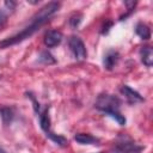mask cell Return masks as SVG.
<instances>
[{
    "label": "cell",
    "instance_id": "8",
    "mask_svg": "<svg viewBox=\"0 0 153 153\" xmlns=\"http://www.w3.org/2000/svg\"><path fill=\"white\" fill-rule=\"evenodd\" d=\"M74 140L80 145H99V139L86 133H78L74 135Z\"/></svg>",
    "mask_w": 153,
    "mask_h": 153
},
{
    "label": "cell",
    "instance_id": "17",
    "mask_svg": "<svg viewBox=\"0 0 153 153\" xmlns=\"http://www.w3.org/2000/svg\"><path fill=\"white\" fill-rule=\"evenodd\" d=\"M6 23H7V13L5 10H0V29H2Z\"/></svg>",
    "mask_w": 153,
    "mask_h": 153
},
{
    "label": "cell",
    "instance_id": "19",
    "mask_svg": "<svg viewBox=\"0 0 153 153\" xmlns=\"http://www.w3.org/2000/svg\"><path fill=\"white\" fill-rule=\"evenodd\" d=\"M100 153H103V152H100Z\"/></svg>",
    "mask_w": 153,
    "mask_h": 153
},
{
    "label": "cell",
    "instance_id": "9",
    "mask_svg": "<svg viewBox=\"0 0 153 153\" xmlns=\"http://www.w3.org/2000/svg\"><path fill=\"white\" fill-rule=\"evenodd\" d=\"M140 56H141V62L146 67H152V65H153V49L149 45L141 48Z\"/></svg>",
    "mask_w": 153,
    "mask_h": 153
},
{
    "label": "cell",
    "instance_id": "7",
    "mask_svg": "<svg viewBox=\"0 0 153 153\" xmlns=\"http://www.w3.org/2000/svg\"><path fill=\"white\" fill-rule=\"evenodd\" d=\"M118 60H120V54L116 50H108L106 54L104 55V59H103L104 68L108 71L114 69V67L117 65Z\"/></svg>",
    "mask_w": 153,
    "mask_h": 153
},
{
    "label": "cell",
    "instance_id": "4",
    "mask_svg": "<svg viewBox=\"0 0 153 153\" xmlns=\"http://www.w3.org/2000/svg\"><path fill=\"white\" fill-rule=\"evenodd\" d=\"M68 45L71 51L73 53L75 60L78 61H84L87 57V51H86V47L82 42V39L78 36H71L68 39Z\"/></svg>",
    "mask_w": 153,
    "mask_h": 153
},
{
    "label": "cell",
    "instance_id": "15",
    "mask_svg": "<svg viewBox=\"0 0 153 153\" xmlns=\"http://www.w3.org/2000/svg\"><path fill=\"white\" fill-rule=\"evenodd\" d=\"M80 22H81V14H79V13L72 16L71 19H69V24H71L72 27H76L80 24Z\"/></svg>",
    "mask_w": 153,
    "mask_h": 153
},
{
    "label": "cell",
    "instance_id": "14",
    "mask_svg": "<svg viewBox=\"0 0 153 153\" xmlns=\"http://www.w3.org/2000/svg\"><path fill=\"white\" fill-rule=\"evenodd\" d=\"M39 62H42L43 65H54L56 62V60L54 59V56L49 51L44 50L39 55Z\"/></svg>",
    "mask_w": 153,
    "mask_h": 153
},
{
    "label": "cell",
    "instance_id": "6",
    "mask_svg": "<svg viewBox=\"0 0 153 153\" xmlns=\"http://www.w3.org/2000/svg\"><path fill=\"white\" fill-rule=\"evenodd\" d=\"M121 93L127 98V100L130 104H136V103H142L143 102V97L135 90H133L130 86L128 85H123L121 87Z\"/></svg>",
    "mask_w": 153,
    "mask_h": 153
},
{
    "label": "cell",
    "instance_id": "18",
    "mask_svg": "<svg viewBox=\"0 0 153 153\" xmlns=\"http://www.w3.org/2000/svg\"><path fill=\"white\" fill-rule=\"evenodd\" d=\"M0 153H6V151H5V149H2V148L0 147Z\"/></svg>",
    "mask_w": 153,
    "mask_h": 153
},
{
    "label": "cell",
    "instance_id": "10",
    "mask_svg": "<svg viewBox=\"0 0 153 153\" xmlns=\"http://www.w3.org/2000/svg\"><path fill=\"white\" fill-rule=\"evenodd\" d=\"M39 115V124H41V128H42V130L45 133V134H48L49 131H51L50 130V117H49V109L48 108H45L43 111H39L38 112Z\"/></svg>",
    "mask_w": 153,
    "mask_h": 153
},
{
    "label": "cell",
    "instance_id": "12",
    "mask_svg": "<svg viewBox=\"0 0 153 153\" xmlns=\"http://www.w3.org/2000/svg\"><path fill=\"white\" fill-rule=\"evenodd\" d=\"M0 116H1V118L4 121V123L7 124L13 118V110L11 108H8V106H1L0 108Z\"/></svg>",
    "mask_w": 153,
    "mask_h": 153
},
{
    "label": "cell",
    "instance_id": "11",
    "mask_svg": "<svg viewBox=\"0 0 153 153\" xmlns=\"http://www.w3.org/2000/svg\"><path fill=\"white\" fill-rule=\"evenodd\" d=\"M135 32H136V35H137L140 38H142V39H148V38H151V29H149V26H148L147 24H145V23H139V24L136 25V27H135Z\"/></svg>",
    "mask_w": 153,
    "mask_h": 153
},
{
    "label": "cell",
    "instance_id": "1",
    "mask_svg": "<svg viewBox=\"0 0 153 153\" xmlns=\"http://www.w3.org/2000/svg\"><path fill=\"white\" fill-rule=\"evenodd\" d=\"M60 6H61V4L57 2V1H51V2H48L47 5H44L35 14V17L32 18L30 25H27L26 27H24L20 32H18V33H16V35H13V36H11V37L1 41L0 42V48L1 49L8 48V47L14 45V44H17L19 42H23L24 39L29 38L30 36H32L42 25H44L49 20L50 17H53L59 11Z\"/></svg>",
    "mask_w": 153,
    "mask_h": 153
},
{
    "label": "cell",
    "instance_id": "16",
    "mask_svg": "<svg viewBox=\"0 0 153 153\" xmlns=\"http://www.w3.org/2000/svg\"><path fill=\"white\" fill-rule=\"evenodd\" d=\"M16 2L14 1H5L4 2V6H5V8H6V13H12L13 11H14V8H16Z\"/></svg>",
    "mask_w": 153,
    "mask_h": 153
},
{
    "label": "cell",
    "instance_id": "5",
    "mask_svg": "<svg viewBox=\"0 0 153 153\" xmlns=\"http://www.w3.org/2000/svg\"><path fill=\"white\" fill-rule=\"evenodd\" d=\"M62 38H63V35H62L61 31H59V30H49V31L45 32L43 42L48 48H54V47L59 45L62 42Z\"/></svg>",
    "mask_w": 153,
    "mask_h": 153
},
{
    "label": "cell",
    "instance_id": "13",
    "mask_svg": "<svg viewBox=\"0 0 153 153\" xmlns=\"http://www.w3.org/2000/svg\"><path fill=\"white\" fill-rule=\"evenodd\" d=\"M50 140H53L55 143H57L59 146H62V147H65V146H67L68 145V141H67V139H65L63 136H61V135H57V134H54L53 131H49L48 134H45Z\"/></svg>",
    "mask_w": 153,
    "mask_h": 153
},
{
    "label": "cell",
    "instance_id": "2",
    "mask_svg": "<svg viewBox=\"0 0 153 153\" xmlns=\"http://www.w3.org/2000/svg\"><path fill=\"white\" fill-rule=\"evenodd\" d=\"M120 106H121V100L120 98L112 96V94H108V93H103L99 94L96 103H94V108L102 112H104L105 115H110L112 112H117L120 111Z\"/></svg>",
    "mask_w": 153,
    "mask_h": 153
},
{
    "label": "cell",
    "instance_id": "3",
    "mask_svg": "<svg viewBox=\"0 0 153 153\" xmlns=\"http://www.w3.org/2000/svg\"><path fill=\"white\" fill-rule=\"evenodd\" d=\"M142 149H143L142 146L137 145L130 139L123 137L115 143L112 152L114 153H141Z\"/></svg>",
    "mask_w": 153,
    "mask_h": 153
}]
</instances>
